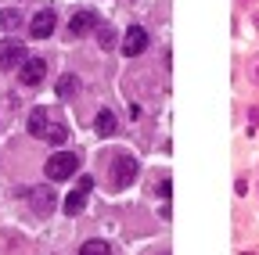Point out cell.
Segmentation results:
<instances>
[{"label":"cell","mask_w":259,"mask_h":255,"mask_svg":"<svg viewBox=\"0 0 259 255\" xmlns=\"http://www.w3.org/2000/svg\"><path fill=\"white\" fill-rule=\"evenodd\" d=\"M79 169V158L72 155V151H58V155H51L47 158V166H44V173H47V180H69L72 173Z\"/></svg>","instance_id":"6da1fadb"},{"label":"cell","mask_w":259,"mask_h":255,"mask_svg":"<svg viewBox=\"0 0 259 255\" xmlns=\"http://www.w3.org/2000/svg\"><path fill=\"white\" fill-rule=\"evenodd\" d=\"M134 180H137V158L134 155H115L112 158V187L126 190Z\"/></svg>","instance_id":"7a4b0ae2"},{"label":"cell","mask_w":259,"mask_h":255,"mask_svg":"<svg viewBox=\"0 0 259 255\" xmlns=\"http://www.w3.org/2000/svg\"><path fill=\"white\" fill-rule=\"evenodd\" d=\"M44 76H47V61H44V58H25V61H22V69H18L22 86H40Z\"/></svg>","instance_id":"3957f363"},{"label":"cell","mask_w":259,"mask_h":255,"mask_svg":"<svg viewBox=\"0 0 259 255\" xmlns=\"http://www.w3.org/2000/svg\"><path fill=\"white\" fill-rule=\"evenodd\" d=\"M90 190H94V180L90 176H79V183H76V190H72V194L69 198H65V212H69V216H79L83 212V205H87V194H90Z\"/></svg>","instance_id":"277c9868"},{"label":"cell","mask_w":259,"mask_h":255,"mask_svg":"<svg viewBox=\"0 0 259 255\" xmlns=\"http://www.w3.org/2000/svg\"><path fill=\"white\" fill-rule=\"evenodd\" d=\"M144 47H148V29L144 25H130L126 36H122V54L137 58V54H144Z\"/></svg>","instance_id":"5b68a950"},{"label":"cell","mask_w":259,"mask_h":255,"mask_svg":"<svg viewBox=\"0 0 259 255\" xmlns=\"http://www.w3.org/2000/svg\"><path fill=\"white\" fill-rule=\"evenodd\" d=\"M22 61H25V47L18 40H4V43H0V72L22 69Z\"/></svg>","instance_id":"8992f818"},{"label":"cell","mask_w":259,"mask_h":255,"mask_svg":"<svg viewBox=\"0 0 259 255\" xmlns=\"http://www.w3.org/2000/svg\"><path fill=\"white\" fill-rule=\"evenodd\" d=\"M29 205L36 216H51L54 212V190L51 187H32L29 190Z\"/></svg>","instance_id":"52a82bcc"},{"label":"cell","mask_w":259,"mask_h":255,"mask_svg":"<svg viewBox=\"0 0 259 255\" xmlns=\"http://www.w3.org/2000/svg\"><path fill=\"white\" fill-rule=\"evenodd\" d=\"M54 25H58L54 11H36V15H32V22H29V33L36 36V40H47V36L54 33Z\"/></svg>","instance_id":"ba28073f"},{"label":"cell","mask_w":259,"mask_h":255,"mask_svg":"<svg viewBox=\"0 0 259 255\" xmlns=\"http://www.w3.org/2000/svg\"><path fill=\"white\" fill-rule=\"evenodd\" d=\"M94 29H97V15L94 11H76L72 22H69V33L72 36H87V33H94Z\"/></svg>","instance_id":"9c48e42d"},{"label":"cell","mask_w":259,"mask_h":255,"mask_svg":"<svg viewBox=\"0 0 259 255\" xmlns=\"http://www.w3.org/2000/svg\"><path fill=\"white\" fill-rule=\"evenodd\" d=\"M25 126H29V133H32V137H44V130L51 126V119H47V108H32Z\"/></svg>","instance_id":"30bf717a"},{"label":"cell","mask_w":259,"mask_h":255,"mask_svg":"<svg viewBox=\"0 0 259 255\" xmlns=\"http://www.w3.org/2000/svg\"><path fill=\"white\" fill-rule=\"evenodd\" d=\"M115 112H108V108H101V112H97V119H94V130L97 133H101V137H112L115 133Z\"/></svg>","instance_id":"8fae6325"},{"label":"cell","mask_w":259,"mask_h":255,"mask_svg":"<svg viewBox=\"0 0 259 255\" xmlns=\"http://www.w3.org/2000/svg\"><path fill=\"white\" fill-rule=\"evenodd\" d=\"M44 140L58 147V144H65V140H69V130H65V126H61V122H51V126H47V130H44Z\"/></svg>","instance_id":"7c38bea8"},{"label":"cell","mask_w":259,"mask_h":255,"mask_svg":"<svg viewBox=\"0 0 259 255\" xmlns=\"http://www.w3.org/2000/svg\"><path fill=\"white\" fill-rule=\"evenodd\" d=\"M76 90H79V79H76L72 72H65V76L58 79V97H76Z\"/></svg>","instance_id":"4fadbf2b"},{"label":"cell","mask_w":259,"mask_h":255,"mask_svg":"<svg viewBox=\"0 0 259 255\" xmlns=\"http://www.w3.org/2000/svg\"><path fill=\"white\" fill-rule=\"evenodd\" d=\"M22 25V15L15 11V8H4L0 11V29H18Z\"/></svg>","instance_id":"5bb4252c"},{"label":"cell","mask_w":259,"mask_h":255,"mask_svg":"<svg viewBox=\"0 0 259 255\" xmlns=\"http://www.w3.org/2000/svg\"><path fill=\"white\" fill-rule=\"evenodd\" d=\"M79 255H112V248H108L105 241H87V244L79 248Z\"/></svg>","instance_id":"9a60e30c"},{"label":"cell","mask_w":259,"mask_h":255,"mask_svg":"<svg viewBox=\"0 0 259 255\" xmlns=\"http://www.w3.org/2000/svg\"><path fill=\"white\" fill-rule=\"evenodd\" d=\"M97 43H101L105 50H112L115 47V29L112 25H101V29H97Z\"/></svg>","instance_id":"2e32d148"},{"label":"cell","mask_w":259,"mask_h":255,"mask_svg":"<svg viewBox=\"0 0 259 255\" xmlns=\"http://www.w3.org/2000/svg\"><path fill=\"white\" fill-rule=\"evenodd\" d=\"M248 83H252V86H259V54H252V58H248Z\"/></svg>","instance_id":"e0dca14e"},{"label":"cell","mask_w":259,"mask_h":255,"mask_svg":"<svg viewBox=\"0 0 259 255\" xmlns=\"http://www.w3.org/2000/svg\"><path fill=\"white\" fill-rule=\"evenodd\" d=\"M169 190H173L169 180H162V183H158V198H166V201H169Z\"/></svg>","instance_id":"ac0fdd59"},{"label":"cell","mask_w":259,"mask_h":255,"mask_svg":"<svg viewBox=\"0 0 259 255\" xmlns=\"http://www.w3.org/2000/svg\"><path fill=\"white\" fill-rule=\"evenodd\" d=\"M248 122H252V126H259V108H248Z\"/></svg>","instance_id":"d6986e66"},{"label":"cell","mask_w":259,"mask_h":255,"mask_svg":"<svg viewBox=\"0 0 259 255\" xmlns=\"http://www.w3.org/2000/svg\"><path fill=\"white\" fill-rule=\"evenodd\" d=\"M255 29H259V11H255Z\"/></svg>","instance_id":"ffe728a7"},{"label":"cell","mask_w":259,"mask_h":255,"mask_svg":"<svg viewBox=\"0 0 259 255\" xmlns=\"http://www.w3.org/2000/svg\"><path fill=\"white\" fill-rule=\"evenodd\" d=\"M255 187H259V183H255Z\"/></svg>","instance_id":"44dd1931"}]
</instances>
